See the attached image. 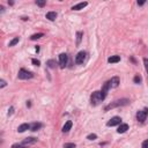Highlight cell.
Segmentation results:
<instances>
[{
  "mask_svg": "<svg viewBox=\"0 0 148 148\" xmlns=\"http://www.w3.org/2000/svg\"><path fill=\"white\" fill-rule=\"evenodd\" d=\"M122 123V119H120V117H113V118H111V119L106 123V125L108 126H116V125H119V124Z\"/></svg>",
  "mask_w": 148,
  "mask_h": 148,
  "instance_id": "cell-8",
  "label": "cell"
},
{
  "mask_svg": "<svg viewBox=\"0 0 148 148\" xmlns=\"http://www.w3.org/2000/svg\"><path fill=\"white\" fill-rule=\"evenodd\" d=\"M31 63L34 64V65H36V66H39V65H41V61H39V60H37V59H32Z\"/></svg>",
  "mask_w": 148,
  "mask_h": 148,
  "instance_id": "cell-26",
  "label": "cell"
},
{
  "mask_svg": "<svg viewBox=\"0 0 148 148\" xmlns=\"http://www.w3.org/2000/svg\"><path fill=\"white\" fill-rule=\"evenodd\" d=\"M127 104H130V99H117V101H115V102L108 104V105L104 108V110H105V111H109V110H111V109H115V108H118V106L127 105Z\"/></svg>",
  "mask_w": 148,
  "mask_h": 148,
  "instance_id": "cell-1",
  "label": "cell"
},
{
  "mask_svg": "<svg viewBox=\"0 0 148 148\" xmlns=\"http://www.w3.org/2000/svg\"><path fill=\"white\" fill-rule=\"evenodd\" d=\"M145 2H146V1H138V5H139V6H142V5H145Z\"/></svg>",
  "mask_w": 148,
  "mask_h": 148,
  "instance_id": "cell-32",
  "label": "cell"
},
{
  "mask_svg": "<svg viewBox=\"0 0 148 148\" xmlns=\"http://www.w3.org/2000/svg\"><path fill=\"white\" fill-rule=\"evenodd\" d=\"M8 4L12 6V5H14V1H8Z\"/></svg>",
  "mask_w": 148,
  "mask_h": 148,
  "instance_id": "cell-34",
  "label": "cell"
},
{
  "mask_svg": "<svg viewBox=\"0 0 148 148\" xmlns=\"http://www.w3.org/2000/svg\"><path fill=\"white\" fill-rule=\"evenodd\" d=\"M131 60H132V61H133L134 64H137V61H135V59H134V58H132V57H131Z\"/></svg>",
  "mask_w": 148,
  "mask_h": 148,
  "instance_id": "cell-33",
  "label": "cell"
},
{
  "mask_svg": "<svg viewBox=\"0 0 148 148\" xmlns=\"http://www.w3.org/2000/svg\"><path fill=\"white\" fill-rule=\"evenodd\" d=\"M13 110H14V108H13V106H11V108H9V110H8V116H11L12 113H13Z\"/></svg>",
  "mask_w": 148,
  "mask_h": 148,
  "instance_id": "cell-30",
  "label": "cell"
},
{
  "mask_svg": "<svg viewBox=\"0 0 148 148\" xmlns=\"http://www.w3.org/2000/svg\"><path fill=\"white\" fill-rule=\"evenodd\" d=\"M63 147L64 148H75L76 146H75V144H64Z\"/></svg>",
  "mask_w": 148,
  "mask_h": 148,
  "instance_id": "cell-23",
  "label": "cell"
},
{
  "mask_svg": "<svg viewBox=\"0 0 148 148\" xmlns=\"http://www.w3.org/2000/svg\"><path fill=\"white\" fill-rule=\"evenodd\" d=\"M67 60H68V56L66 53H60L59 54V66L60 68H65L67 65Z\"/></svg>",
  "mask_w": 148,
  "mask_h": 148,
  "instance_id": "cell-6",
  "label": "cell"
},
{
  "mask_svg": "<svg viewBox=\"0 0 148 148\" xmlns=\"http://www.w3.org/2000/svg\"><path fill=\"white\" fill-rule=\"evenodd\" d=\"M142 148H148V140H145L142 142Z\"/></svg>",
  "mask_w": 148,
  "mask_h": 148,
  "instance_id": "cell-28",
  "label": "cell"
},
{
  "mask_svg": "<svg viewBox=\"0 0 148 148\" xmlns=\"http://www.w3.org/2000/svg\"><path fill=\"white\" fill-rule=\"evenodd\" d=\"M144 64H145V67L147 68V64H148V60H147V58H145V59H144Z\"/></svg>",
  "mask_w": 148,
  "mask_h": 148,
  "instance_id": "cell-31",
  "label": "cell"
},
{
  "mask_svg": "<svg viewBox=\"0 0 148 148\" xmlns=\"http://www.w3.org/2000/svg\"><path fill=\"white\" fill-rule=\"evenodd\" d=\"M18 78L21 79V80H28V79H31L34 78V74L29 71L25 70V68H21L19 71V74H18Z\"/></svg>",
  "mask_w": 148,
  "mask_h": 148,
  "instance_id": "cell-2",
  "label": "cell"
},
{
  "mask_svg": "<svg viewBox=\"0 0 148 148\" xmlns=\"http://www.w3.org/2000/svg\"><path fill=\"white\" fill-rule=\"evenodd\" d=\"M5 13V7L2 5H0V14H4Z\"/></svg>",
  "mask_w": 148,
  "mask_h": 148,
  "instance_id": "cell-29",
  "label": "cell"
},
{
  "mask_svg": "<svg viewBox=\"0 0 148 148\" xmlns=\"http://www.w3.org/2000/svg\"><path fill=\"white\" fill-rule=\"evenodd\" d=\"M46 19L50 20V21H54L57 19V13L56 12H49V13H46Z\"/></svg>",
  "mask_w": 148,
  "mask_h": 148,
  "instance_id": "cell-15",
  "label": "cell"
},
{
  "mask_svg": "<svg viewBox=\"0 0 148 148\" xmlns=\"http://www.w3.org/2000/svg\"><path fill=\"white\" fill-rule=\"evenodd\" d=\"M45 4H46L45 0H37V1H36V5H37V6H39V7H44V6H45Z\"/></svg>",
  "mask_w": 148,
  "mask_h": 148,
  "instance_id": "cell-21",
  "label": "cell"
},
{
  "mask_svg": "<svg viewBox=\"0 0 148 148\" xmlns=\"http://www.w3.org/2000/svg\"><path fill=\"white\" fill-rule=\"evenodd\" d=\"M20 42V37H15V38H13L11 41V42H9V46H14V45H16V44H18V43Z\"/></svg>",
  "mask_w": 148,
  "mask_h": 148,
  "instance_id": "cell-20",
  "label": "cell"
},
{
  "mask_svg": "<svg viewBox=\"0 0 148 148\" xmlns=\"http://www.w3.org/2000/svg\"><path fill=\"white\" fill-rule=\"evenodd\" d=\"M90 101H92L93 105H97L99 102H102V95H101V92H94L92 94V97H90Z\"/></svg>",
  "mask_w": 148,
  "mask_h": 148,
  "instance_id": "cell-3",
  "label": "cell"
},
{
  "mask_svg": "<svg viewBox=\"0 0 148 148\" xmlns=\"http://www.w3.org/2000/svg\"><path fill=\"white\" fill-rule=\"evenodd\" d=\"M147 112H148L147 108H145L142 111H138L137 112V119L139 123H145V120L147 118Z\"/></svg>",
  "mask_w": 148,
  "mask_h": 148,
  "instance_id": "cell-4",
  "label": "cell"
},
{
  "mask_svg": "<svg viewBox=\"0 0 148 148\" xmlns=\"http://www.w3.org/2000/svg\"><path fill=\"white\" fill-rule=\"evenodd\" d=\"M96 138H97V135H96L95 133H93V134H89L88 137H87V139H88V140H95Z\"/></svg>",
  "mask_w": 148,
  "mask_h": 148,
  "instance_id": "cell-25",
  "label": "cell"
},
{
  "mask_svg": "<svg viewBox=\"0 0 148 148\" xmlns=\"http://www.w3.org/2000/svg\"><path fill=\"white\" fill-rule=\"evenodd\" d=\"M43 127V124L42 123H32L30 125V130L31 131H38L39 128H42Z\"/></svg>",
  "mask_w": 148,
  "mask_h": 148,
  "instance_id": "cell-14",
  "label": "cell"
},
{
  "mask_svg": "<svg viewBox=\"0 0 148 148\" xmlns=\"http://www.w3.org/2000/svg\"><path fill=\"white\" fill-rule=\"evenodd\" d=\"M82 36H83V34H82L81 31L76 32V45H80V43H81V41H82Z\"/></svg>",
  "mask_w": 148,
  "mask_h": 148,
  "instance_id": "cell-18",
  "label": "cell"
},
{
  "mask_svg": "<svg viewBox=\"0 0 148 148\" xmlns=\"http://www.w3.org/2000/svg\"><path fill=\"white\" fill-rule=\"evenodd\" d=\"M36 142H37V139H36V138L30 137V138H27V139H25V140L21 142V145L25 148V147H28V146H30V145L36 144Z\"/></svg>",
  "mask_w": 148,
  "mask_h": 148,
  "instance_id": "cell-7",
  "label": "cell"
},
{
  "mask_svg": "<svg viewBox=\"0 0 148 148\" xmlns=\"http://www.w3.org/2000/svg\"><path fill=\"white\" fill-rule=\"evenodd\" d=\"M46 65H48V67H50V68H56L57 63H56V60L50 59V60H48V63H46Z\"/></svg>",
  "mask_w": 148,
  "mask_h": 148,
  "instance_id": "cell-17",
  "label": "cell"
},
{
  "mask_svg": "<svg viewBox=\"0 0 148 148\" xmlns=\"http://www.w3.org/2000/svg\"><path fill=\"white\" fill-rule=\"evenodd\" d=\"M72 126H73V123L71 122V120H68V122H66V124L63 126V132L64 133H66V132H68V131L72 128Z\"/></svg>",
  "mask_w": 148,
  "mask_h": 148,
  "instance_id": "cell-11",
  "label": "cell"
},
{
  "mask_svg": "<svg viewBox=\"0 0 148 148\" xmlns=\"http://www.w3.org/2000/svg\"><path fill=\"white\" fill-rule=\"evenodd\" d=\"M43 36H44V34H43V32H38V34H34V35H32L31 37H30V39H31V41H36V39H39L41 37H43Z\"/></svg>",
  "mask_w": 148,
  "mask_h": 148,
  "instance_id": "cell-19",
  "label": "cell"
},
{
  "mask_svg": "<svg viewBox=\"0 0 148 148\" xmlns=\"http://www.w3.org/2000/svg\"><path fill=\"white\" fill-rule=\"evenodd\" d=\"M133 81H134V83H141L142 79H141L140 75H135V76H134V79H133Z\"/></svg>",
  "mask_w": 148,
  "mask_h": 148,
  "instance_id": "cell-22",
  "label": "cell"
},
{
  "mask_svg": "<svg viewBox=\"0 0 148 148\" xmlns=\"http://www.w3.org/2000/svg\"><path fill=\"white\" fill-rule=\"evenodd\" d=\"M86 57H87L86 51H80V52L76 54V57H75V63L78 64V65L83 64V63H85V60H86Z\"/></svg>",
  "mask_w": 148,
  "mask_h": 148,
  "instance_id": "cell-5",
  "label": "cell"
},
{
  "mask_svg": "<svg viewBox=\"0 0 148 148\" xmlns=\"http://www.w3.org/2000/svg\"><path fill=\"white\" fill-rule=\"evenodd\" d=\"M87 5H88V2H86V1L85 2H80V4H78V5H74L73 7H72V9H73V11H80V9H83Z\"/></svg>",
  "mask_w": 148,
  "mask_h": 148,
  "instance_id": "cell-10",
  "label": "cell"
},
{
  "mask_svg": "<svg viewBox=\"0 0 148 148\" xmlns=\"http://www.w3.org/2000/svg\"><path fill=\"white\" fill-rule=\"evenodd\" d=\"M12 148H25V147H23L21 144H14L12 146Z\"/></svg>",
  "mask_w": 148,
  "mask_h": 148,
  "instance_id": "cell-27",
  "label": "cell"
},
{
  "mask_svg": "<svg viewBox=\"0 0 148 148\" xmlns=\"http://www.w3.org/2000/svg\"><path fill=\"white\" fill-rule=\"evenodd\" d=\"M109 83H110V88H117L120 83V80L118 76H113L111 80H109Z\"/></svg>",
  "mask_w": 148,
  "mask_h": 148,
  "instance_id": "cell-9",
  "label": "cell"
},
{
  "mask_svg": "<svg viewBox=\"0 0 148 148\" xmlns=\"http://www.w3.org/2000/svg\"><path fill=\"white\" fill-rule=\"evenodd\" d=\"M29 128H30V125L27 124V123H25V124H21V125L18 127V131L20 132V133H22V132H25V131L29 130Z\"/></svg>",
  "mask_w": 148,
  "mask_h": 148,
  "instance_id": "cell-12",
  "label": "cell"
},
{
  "mask_svg": "<svg viewBox=\"0 0 148 148\" xmlns=\"http://www.w3.org/2000/svg\"><path fill=\"white\" fill-rule=\"evenodd\" d=\"M6 86H7V82L2 80V79H0V88H5Z\"/></svg>",
  "mask_w": 148,
  "mask_h": 148,
  "instance_id": "cell-24",
  "label": "cell"
},
{
  "mask_svg": "<svg viewBox=\"0 0 148 148\" xmlns=\"http://www.w3.org/2000/svg\"><path fill=\"white\" fill-rule=\"evenodd\" d=\"M118 61H120L119 56H111L108 59V63H110V64H115V63H118Z\"/></svg>",
  "mask_w": 148,
  "mask_h": 148,
  "instance_id": "cell-16",
  "label": "cell"
},
{
  "mask_svg": "<svg viewBox=\"0 0 148 148\" xmlns=\"http://www.w3.org/2000/svg\"><path fill=\"white\" fill-rule=\"evenodd\" d=\"M127 130H128V125H127V124H120V126L118 127L117 132H118L119 134L120 133H125Z\"/></svg>",
  "mask_w": 148,
  "mask_h": 148,
  "instance_id": "cell-13",
  "label": "cell"
}]
</instances>
